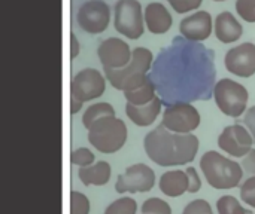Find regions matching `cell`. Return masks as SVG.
<instances>
[{"label": "cell", "instance_id": "6", "mask_svg": "<svg viewBox=\"0 0 255 214\" xmlns=\"http://www.w3.org/2000/svg\"><path fill=\"white\" fill-rule=\"evenodd\" d=\"M114 24L115 30L136 40L145 33L142 4L137 0H118L114 7Z\"/></svg>", "mask_w": 255, "mask_h": 214}, {"label": "cell", "instance_id": "20", "mask_svg": "<svg viewBox=\"0 0 255 214\" xmlns=\"http://www.w3.org/2000/svg\"><path fill=\"white\" fill-rule=\"evenodd\" d=\"M124 97L127 100V103L134 104V106H143L149 101H152L157 95H155V86L154 83L148 79L143 83H140L139 86L124 91Z\"/></svg>", "mask_w": 255, "mask_h": 214}, {"label": "cell", "instance_id": "35", "mask_svg": "<svg viewBox=\"0 0 255 214\" xmlns=\"http://www.w3.org/2000/svg\"><path fill=\"white\" fill-rule=\"evenodd\" d=\"M82 101L81 100H78V98H75V97H72V107H70V112H72V115H75V113H78L79 110H81V107H82Z\"/></svg>", "mask_w": 255, "mask_h": 214}, {"label": "cell", "instance_id": "3", "mask_svg": "<svg viewBox=\"0 0 255 214\" xmlns=\"http://www.w3.org/2000/svg\"><path fill=\"white\" fill-rule=\"evenodd\" d=\"M200 168L208 183L215 189H233L239 186L244 177L242 165L215 150H209L202 156Z\"/></svg>", "mask_w": 255, "mask_h": 214}, {"label": "cell", "instance_id": "30", "mask_svg": "<svg viewBox=\"0 0 255 214\" xmlns=\"http://www.w3.org/2000/svg\"><path fill=\"white\" fill-rule=\"evenodd\" d=\"M182 214H214L212 213V207L208 201L205 200H196L191 201L185 209Z\"/></svg>", "mask_w": 255, "mask_h": 214}, {"label": "cell", "instance_id": "34", "mask_svg": "<svg viewBox=\"0 0 255 214\" xmlns=\"http://www.w3.org/2000/svg\"><path fill=\"white\" fill-rule=\"evenodd\" d=\"M79 51H81L79 40H78L76 34H75V33H72V34H70V57H72V60H73V58H76V57L79 55Z\"/></svg>", "mask_w": 255, "mask_h": 214}, {"label": "cell", "instance_id": "10", "mask_svg": "<svg viewBox=\"0 0 255 214\" xmlns=\"http://www.w3.org/2000/svg\"><path fill=\"white\" fill-rule=\"evenodd\" d=\"M155 185V173L145 164H134L128 167L124 174L118 176L115 191L118 194L149 192Z\"/></svg>", "mask_w": 255, "mask_h": 214}, {"label": "cell", "instance_id": "28", "mask_svg": "<svg viewBox=\"0 0 255 214\" xmlns=\"http://www.w3.org/2000/svg\"><path fill=\"white\" fill-rule=\"evenodd\" d=\"M241 200L255 209V176L245 180L241 186Z\"/></svg>", "mask_w": 255, "mask_h": 214}, {"label": "cell", "instance_id": "27", "mask_svg": "<svg viewBox=\"0 0 255 214\" xmlns=\"http://www.w3.org/2000/svg\"><path fill=\"white\" fill-rule=\"evenodd\" d=\"M236 12L247 22H255V0H236Z\"/></svg>", "mask_w": 255, "mask_h": 214}, {"label": "cell", "instance_id": "21", "mask_svg": "<svg viewBox=\"0 0 255 214\" xmlns=\"http://www.w3.org/2000/svg\"><path fill=\"white\" fill-rule=\"evenodd\" d=\"M105 116H115V109L109 103H96L85 110V113L82 116V124L87 130H90V127L96 121H99Z\"/></svg>", "mask_w": 255, "mask_h": 214}, {"label": "cell", "instance_id": "11", "mask_svg": "<svg viewBox=\"0 0 255 214\" xmlns=\"http://www.w3.org/2000/svg\"><path fill=\"white\" fill-rule=\"evenodd\" d=\"M254 144V139L248 128L241 124L229 125L218 137V146L226 153L235 158H244Z\"/></svg>", "mask_w": 255, "mask_h": 214}, {"label": "cell", "instance_id": "15", "mask_svg": "<svg viewBox=\"0 0 255 214\" xmlns=\"http://www.w3.org/2000/svg\"><path fill=\"white\" fill-rule=\"evenodd\" d=\"M145 24L152 34H164L170 30L173 18L160 1H152L145 7Z\"/></svg>", "mask_w": 255, "mask_h": 214}, {"label": "cell", "instance_id": "24", "mask_svg": "<svg viewBox=\"0 0 255 214\" xmlns=\"http://www.w3.org/2000/svg\"><path fill=\"white\" fill-rule=\"evenodd\" d=\"M142 214H172V209L161 198H149L142 206Z\"/></svg>", "mask_w": 255, "mask_h": 214}, {"label": "cell", "instance_id": "14", "mask_svg": "<svg viewBox=\"0 0 255 214\" xmlns=\"http://www.w3.org/2000/svg\"><path fill=\"white\" fill-rule=\"evenodd\" d=\"M179 31L188 40H206L212 34V15L206 10L194 12L193 15L185 16L181 21Z\"/></svg>", "mask_w": 255, "mask_h": 214}, {"label": "cell", "instance_id": "12", "mask_svg": "<svg viewBox=\"0 0 255 214\" xmlns=\"http://www.w3.org/2000/svg\"><path fill=\"white\" fill-rule=\"evenodd\" d=\"M97 55L105 69H123L131 61L133 51L127 42L118 37H108L97 49Z\"/></svg>", "mask_w": 255, "mask_h": 214}, {"label": "cell", "instance_id": "26", "mask_svg": "<svg viewBox=\"0 0 255 214\" xmlns=\"http://www.w3.org/2000/svg\"><path fill=\"white\" fill-rule=\"evenodd\" d=\"M94 159H96L94 153H93L90 149H87V147H79V149L73 150V152H72V155H70V161H72V164L79 165V167H88V165H93V164H94Z\"/></svg>", "mask_w": 255, "mask_h": 214}, {"label": "cell", "instance_id": "25", "mask_svg": "<svg viewBox=\"0 0 255 214\" xmlns=\"http://www.w3.org/2000/svg\"><path fill=\"white\" fill-rule=\"evenodd\" d=\"M70 214H90V201L84 194L76 191L70 194Z\"/></svg>", "mask_w": 255, "mask_h": 214}, {"label": "cell", "instance_id": "32", "mask_svg": "<svg viewBox=\"0 0 255 214\" xmlns=\"http://www.w3.org/2000/svg\"><path fill=\"white\" fill-rule=\"evenodd\" d=\"M242 168H244V173H247L250 177H254L255 176V149H251L242 159L241 162Z\"/></svg>", "mask_w": 255, "mask_h": 214}, {"label": "cell", "instance_id": "33", "mask_svg": "<svg viewBox=\"0 0 255 214\" xmlns=\"http://www.w3.org/2000/svg\"><path fill=\"white\" fill-rule=\"evenodd\" d=\"M244 125L250 130L253 139H254V144H255V106L254 107H250L247 112H245V116L242 119Z\"/></svg>", "mask_w": 255, "mask_h": 214}, {"label": "cell", "instance_id": "8", "mask_svg": "<svg viewBox=\"0 0 255 214\" xmlns=\"http://www.w3.org/2000/svg\"><path fill=\"white\" fill-rule=\"evenodd\" d=\"M76 21L90 34L103 33L111 22V7L103 0H88L79 7Z\"/></svg>", "mask_w": 255, "mask_h": 214}, {"label": "cell", "instance_id": "18", "mask_svg": "<svg viewBox=\"0 0 255 214\" xmlns=\"http://www.w3.org/2000/svg\"><path fill=\"white\" fill-rule=\"evenodd\" d=\"M188 186H190L188 174L187 171L182 170L167 171L160 179V191L172 198L181 197L185 192H188Z\"/></svg>", "mask_w": 255, "mask_h": 214}, {"label": "cell", "instance_id": "23", "mask_svg": "<svg viewBox=\"0 0 255 214\" xmlns=\"http://www.w3.org/2000/svg\"><path fill=\"white\" fill-rule=\"evenodd\" d=\"M136 210H137L136 201L130 197H124L114 201L105 210V214H136Z\"/></svg>", "mask_w": 255, "mask_h": 214}, {"label": "cell", "instance_id": "7", "mask_svg": "<svg viewBox=\"0 0 255 214\" xmlns=\"http://www.w3.org/2000/svg\"><path fill=\"white\" fill-rule=\"evenodd\" d=\"M167 130L179 134H190L200 125V113L199 110L188 103H176L163 112V121Z\"/></svg>", "mask_w": 255, "mask_h": 214}, {"label": "cell", "instance_id": "31", "mask_svg": "<svg viewBox=\"0 0 255 214\" xmlns=\"http://www.w3.org/2000/svg\"><path fill=\"white\" fill-rule=\"evenodd\" d=\"M187 174H188V180H190V186H188V192L190 194H196L200 191L202 188V180L197 174V170L194 167H188L187 170Z\"/></svg>", "mask_w": 255, "mask_h": 214}, {"label": "cell", "instance_id": "9", "mask_svg": "<svg viewBox=\"0 0 255 214\" xmlns=\"http://www.w3.org/2000/svg\"><path fill=\"white\" fill-rule=\"evenodd\" d=\"M105 89H106L105 76L99 70L91 67L76 73L70 85L72 97L81 100L82 103L102 97Z\"/></svg>", "mask_w": 255, "mask_h": 214}, {"label": "cell", "instance_id": "17", "mask_svg": "<svg viewBox=\"0 0 255 214\" xmlns=\"http://www.w3.org/2000/svg\"><path fill=\"white\" fill-rule=\"evenodd\" d=\"M161 112V100L158 97H155L152 101L143 104V106H134L127 103L126 106V113L128 116V119L136 124L137 127H148L151 124L155 122V119L158 118Z\"/></svg>", "mask_w": 255, "mask_h": 214}, {"label": "cell", "instance_id": "5", "mask_svg": "<svg viewBox=\"0 0 255 214\" xmlns=\"http://www.w3.org/2000/svg\"><path fill=\"white\" fill-rule=\"evenodd\" d=\"M214 98L220 110L232 118H239L245 113L248 104V89L233 79H221L215 83Z\"/></svg>", "mask_w": 255, "mask_h": 214}, {"label": "cell", "instance_id": "22", "mask_svg": "<svg viewBox=\"0 0 255 214\" xmlns=\"http://www.w3.org/2000/svg\"><path fill=\"white\" fill-rule=\"evenodd\" d=\"M218 214H253L250 210L244 209L242 204L232 195L221 197L217 203Z\"/></svg>", "mask_w": 255, "mask_h": 214}, {"label": "cell", "instance_id": "29", "mask_svg": "<svg viewBox=\"0 0 255 214\" xmlns=\"http://www.w3.org/2000/svg\"><path fill=\"white\" fill-rule=\"evenodd\" d=\"M169 4L178 13H187L194 9H199L203 0H167Z\"/></svg>", "mask_w": 255, "mask_h": 214}, {"label": "cell", "instance_id": "19", "mask_svg": "<svg viewBox=\"0 0 255 214\" xmlns=\"http://www.w3.org/2000/svg\"><path fill=\"white\" fill-rule=\"evenodd\" d=\"M111 174L112 168L106 161H99L88 167H81L78 171V177L85 186H103L109 182Z\"/></svg>", "mask_w": 255, "mask_h": 214}, {"label": "cell", "instance_id": "4", "mask_svg": "<svg viewBox=\"0 0 255 214\" xmlns=\"http://www.w3.org/2000/svg\"><path fill=\"white\" fill-rule=\"evenodd\" d=\"M88 142L102 153H115L127 142V127L117 116H105L90 127Z\"/></svg>", "mask_w": 255, "mask_h": 214}, {"label": "cell", "instance_id": "36", "mask_svg": "<svg viewBox=\"0 0 255 214\" xmlns=\"http://www.w3.org/2000/svg\"><path fill=\"white\" fill-rule=\"evenodd\" d=\"M215 1H224V0H215Z\"/></svg>", "mask_w": 255, "mask_h": 214}, {"label": "cell", "instance_id": "1", "mask_svg": "<svg viewBox=\"0 0 255 214\" xmlns=\"http://www.w3.org/2000/svg\"><path fill=\"white\" fill-rule=\"evenodd\" d=\"M148 158L160 167L185 165L194 161L199 150V139L194 134H179L158 125L143 140Z\"/></svg>", "mask_w": 255, "mask_h": 214}, {"label": "cell", "instance_id": "2", "mask_svg": "<svg viewBox=\"0 0 255 214\" xmlns=\"http://www.w3.org/2000/svg\"><path fill=\"white\" fill-rule=\"evenodd\" d=\"M154 55L148 48L143 46H137L133 49V55H131V61L123 67V69H105V74L109 80V83L120 91H128L133 89L136 86H139L140 83H143L145 80H148L146 77V71L151 69Z\"/></svg>", "mask_w": 255, "mask_h": 214}, {"label": "cell", "instance_id": "13", "mask_svg": "<svg viewBox=\"0 0 255 214\" xmlns=\"http://www.w3.org/2000/svg\"><path fill=\"white\" fill-rule=\"evenodd\" d=\"M224 64L230 73L239 77H251L255 74V43L245 42L232 48L224 58Z\"/></svg>", "mask_w": 255, "mask_h": 214}, {"label": "cell", "instance_id": "16", "mask_svg": "<svg viewBox=\"0 0 255 214\" xmlns=\"http://www.w3.org/2000/svg\"><path fill=\"white\" fill-rule=\"evenodd\" d=\"M244 34V27L242 24L236 19V16L224 10L217 15L215 18V36L220 42L223 43H233L239 40Z\"/></svg>", "mask_w": 255, "mask_h": 214}]
</instances>
